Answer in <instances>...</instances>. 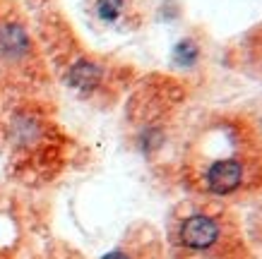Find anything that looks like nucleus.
I'll list each match as a JSON object with an SVG mask.
<instances>
[{"label": "nucleus", "instance_id": "1", "mask_svg": "<svg viewBox=\"0 0 262 259\" xmlns=\"http://www.w3.org/2000/svg\"><path fill=\"white\" fill-rule=\"evenodd\" d=\"M181 243L190 250H207L216 243L219 238V228L209 216H202V214H195V216H188V219L181 223Z\"/></svg>", "mask_w": 262, "mask_h": 259}, {"label": "nucleus", "instance_id": "7", "mask_svg": "<svg viewBox=\"0 0 262 259\" xmlns=\"http://www.w3.org/2000/svg\"><path fill=\"white\" fill-rule=\"evenodd\" d=\"M101 259H130L125 254V252H120V250H116V252H108V254H103Z\"/></svg>", "mask_w": 262, "mask_h": 259}, {"label": "nucleus", "instance_id": "3", "mask_svg": "<svg viewBox=\"0 0 262 259\" xmlns=\"http://www.w3.org/2000/svg\"><path fill=\"white\" fill-rule=\"evenodd\" d=\"M29 48H32V41L22 24L8 22L0 27V55L5 60H19L29 53Z\"/></svg>", "mask_w": 262, "mask_h": 259}, {"label": "nucleus", "instance_id": "6", "mask_svg": "<svg viewBox=\"0 0 262 259\" xmlns=\"http://www.w3.org/2000/svg\"><path fill=\"white\" fill-rule=\"evenodd\" d=\"M198 58H200V48L195 41L183 39L176 43V48H173L176 65H181V67H195V65H198Z\"/></svg>", "mask_w": 262, "mask_h": 259}, {"label": "nucleus", "instance_id": "5", "mask_svg": "<svg viewBox=\"0 0 262 259\" xmlns=\"http://www.w3.org/2000/svg\"><path fill=\"white\" fill-rule=\"evenodd\" d=\"M125 10H127V0H94V15L106 24L120 22Z\"/></svg>", "mask_w": 262, "mask_h": 259}, {"label": "nucleus", "instance_id": "4", "mask_svg": "<svg viewBox=\"0 0 262 259\" xmlns=\"http://www.w3.org/2000/svg\"><path fill=\"white\" fill-rule=\"evenodd\" d=\"M68 84L75 91L89 94V91H94L96 86L101 84V67L96 63H92V60H77L68 70Z\"/></svg>", "mask_w": 262, "mask_h": 259}, {"label": "nucleus", "instance_id": "2", "mask_svg": "<svg viewBox=\"0 0 262 259\" xmlns=\"http://www.w3.org/2000/svg\"><path fill=\"white\" fill-rule=\"evenodd\" d=\"M241 180H243V166L236 158L216 161L207 171V187L214 195H229V192L238 187Z\"/></svg>", "mask_w": 262, "mask_h": 259}]
</instances>
